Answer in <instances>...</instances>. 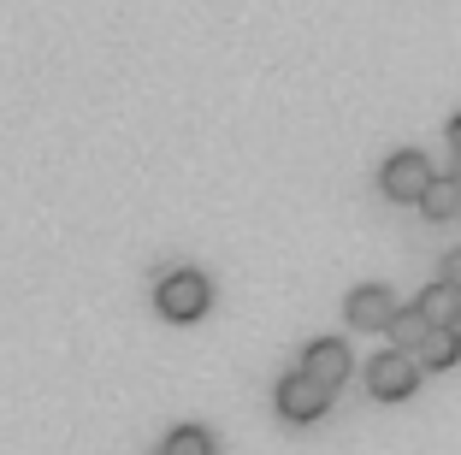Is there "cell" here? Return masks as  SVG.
<instances>
[{
  "label": "cell",
  "mask_w": 461,
  "mask_h": 455,
  "mask_svg": "<svg viewBox=\"0 0 461 455\" xmlns=\"http://www.w3.org/2000/svg\"><path fill=\"white\" fill-rule=\"evenodd\" d=\"M154 308L166 314L172 325H190V320H202L207 308H213V284L202 278V272H166L160 278V290H154Z\"/></svg>",
  "instance_id": "6da1fadb"
},
{
  "label": "cell",
  "mask_w": 461,
  "mask_h": 455,
  "mask_svg": "<svg viewBox=\"0 0 461 455\" xmlns=\"http://www.w3.org/2000/svg\"><path fill=\"white\" fill-rule=\"evenodd\" d=\"M366 390L379 402H408L414 390H420V355L414 349H384V355H373L366 361Z\"/></svg>",
  "instance_id": "7a4b0ae2"
},
{
  "label": "cell",
  "mask_w": 461,
  "mask_h": 455,
  "mask_svg": "<svg viewBox=\"0 0 461 455\" xmlns=\"http://www.w3.org/2000/svg\"><path fill=\"white\" fill-rule=\"evenodd\" d=\"M326 408H331V385H320L308 367H296L290 378H278V414H285L290 426H308V420H320Z\"/></svg>",
  "instance_id": "3957f363"
},
{
  "label": "cell",
  "mask_w": 461,
  "mask_h": 455,
  "mask_svg": "<svg viewBox=\"0 0 461 455\" xmlns=\"http://www.w3.org/2000/svg\"><path fill=\"white\" fill-rule=\"evenodd\" d=\"M432 160H426V154H414V148H402V154H391V160L379 166V189L391 201H414V207H420V196L426 189H432Z\"/></svg>",
  "instance_id": "277c9868"
},
{
  "label": "cell",
  "mask_w": 461,
  "mask_h": 455,
  "mask_svg": "<svg viewBox=\"0 0 461 455\" xmlns=\"http://www.w3.org/2000/svg\"><path fill=\"white\" fill-rule=\"evenodd\" d=\"M343 314H349L355 332H384V325H391V314H396V302H391V290H384V284H355L349 302H343Z\"/></svg>",
  "instance_id": "5b68a950"
},
{
  "label": "cell",
  "mask_w": 461,
  "mask_h": 455,
  "mask_svg": "<svg viewBox=\"0 0 461 455\" xmlns=\"http://www.w3.org/2000/svg\"><path fill=\"white\" fill-rule=\"evenodd\" d=\"M302 367H308L320 385L338 390L343 378H349V367H355V361H349V343H338V337H313V343L302 349Z\"/></svg>",
  "instance_id": "8992f818"
},
{
  "label": "cell",
  "mask_w": 461,
  "mask_h": 455,
  "mask_svg": "<svg viewBox=\"0 0 461 455\" xmlns=\"http://www.w3.org/2000/svg\"><path fill=\"white\" fill-rule=\"evenodd\" d=\"M461 361V325H432L420 343V367H432V373H449V367Z\"/></svg>",
  "instance_id": "52a82bcc"
},
{
  "label": "cell",
  "mask_w": 461,
  "mask_h": 455,
  "mask_svg": "<svg viewBox=\"0 0 461 455\" xmlns=\"http://www.w3.org/2000/svg\"><path fill=\"white\" fill-rule=\"evenodd\" d=\"M420 314H426L432 325H461V284L438 278L432 290H420Z\"/></svg>",
  "instance_id": "ba28073f"
},
{
  "label": "cell",
  "mask_w": 461,
  "mask_h": 455,
  "mask_svg": "<svg viewBox=\"0 0 461 455\" xmlns=\"http://www.w3.org/2000/svg\"><path fill=\"white\" fill-rule=\"evenodd\" d=\"M420 214H426V219H438V225L461 214V172H449V177H432V189L420 196Z\"/></svg>",
  "instance_id": "9c48e42d"
},
{
  "label": "cell",
  "mask_w": 461,
  "mask_h": 455,
  "mask_svg": "<svg viewBox=\"0 0 461 455\" xmlns=\"http://www.w3.org/2000/svg\"><path fill=\"white\" fill-rule=\"evenodd\" d=\"M384 332H391V343H396V349H414V355H420V343H426V332H432V320H426L420 302H414V308H396Z\"/></svg>",
  "instance_id": "30bf717a"
},
{
  "label": "cell",
  "mask_w": 461,
  "mask_h": 455,
  "mask_svg": "<svg viewBox=\"0 0 461 455\" xmlns=\"http://www.w3.org/2000/svg\"><path fill=\"white\" fill-rule=\"evenodd\" d=\"M166 455H213V432L207 426H177L166 438Z\"/></svg>",
  "instance_id": "8fae6325"
},
{
  "label": "cell",
  "mask_w": 461,
  "mask_h": 455,
  "mask_svg": "<svg viewBox=\"0 0 461 455\" xmlns=\"http://www.w3.org/2000/svg\"><path fill=\"white\" fill-rule=\"evenodd\" d=\"M444 278L461 284V249H449V255H444Z\"/></svg>",
  "instance_id": "7c38bea8"
},
{
  "label": "cell",
  "mask_w": 461,
  "mask_h": 455,
  "mask_svg": "<svg viewBox=\"0 0 461 455\" xmlns=\"http://www.w3.org/2000/svg\"><path fill=\"white\" fill-rule=\"evenodd\" d=\"M449 148H456V160H461V113L449 119Z\"/></svg>",
  "instance_id": "4fadbf2b"
}]
</instances>
